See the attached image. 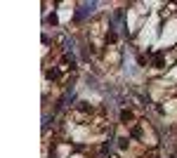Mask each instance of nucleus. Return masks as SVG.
I'll use <instances>...</instances> for the list:
<instances>
[{"label": "nucleus", "instance_id": "3", "mask_svg": "<svg viewBox=\"0 0 177 158\" xmlns=\"http://www.w3.org/2000/svg\"><path fill=\"white\" fill-rule=\"evenodd\" d=\"M120 118H123V120H130V118H132V113H130V111H123V113H120Z\"/></svg>", "mask_w": 177, "mask_h": 158}, {"label": "nucleus", "instance_id": "2", "mask_svg": "<svg viewBox=\"0 0 177 158\" xmlns=\"http://www.w3.org/2000/svg\"><path fill=\"white\" fill-rule=\"evenodd\" d=\"M118 146H120V149H125V146H128V139H125V137H120V139H118Z\"/></svg>", "mask_w": 177, "mask_h": 158}, {"label": "nucleus", "instance_id": "1", "mask_svg": "<svg viewBox=\"0 0 177 158\" xmlns=\"http://www.w3.org/2000/svg\"><path fill=\"white\" fill-rule=\"evenodd\" d=\"M153 66H156V68H163V55H161V52L156 55V59H153Z\"/></svg>", "mask_w": 177, "mask_h": 158}]
</instances>
